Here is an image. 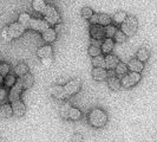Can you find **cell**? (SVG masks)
Here are the masks:
<instances>
[{"instance_id":"cell-1","label":"cell","mask_w":157,"mask_h":142,"mask_svg":"<svg viewBox=\"0 0 157 142\" xmlns=\"http://www.w3.org/2000/svg\"><path fill=\"white\" fill-rule=\"evenodd\" d=\"M108 114L101 108H94L89 112L87 121L94 128H103L108 123Z\"/></svg>"},{"instance_id":"cell-2","label":"cell","mask_w":157,"mask_h":142,"mask_svg":"<svg viewBox=\"0 0 157 142\" xmlns=\"http://www.w3.org/2000/svg\"><path fill=\"white\" fill-rule=\"evenodd\" d=\"M138 29V20L134 16L126 17V19L121 24V30L123 33H125L126 37H132L135 33L137 32Z\"/></svg>"},{"instance_id":"cell-3","label":"cell","mask_w":157,"mask_h":142,"mask_svg":"<svg viewBox=\"0 0 157 142\" xmlns=\"http://www.w3.org/2000/svg\"><path fill=\"white\" fill-rule=\"evenodd\" d=\"M43 16H44V19L50 25H56V24H58L60 22V14L58 13L57 8L53 5H48L47 4L45 11L43 12Z\"/></svg>"},{"instance_id":"cell-4","label":"cell","mask_w":157,"mask_h":142,"mask_svg":"<svg viewBox=\"0 0 157 142\" xmlns=\"http://www.w3.org/2000/svg\"><path fill=\"white\" fill-rule=\"evenodd\" d=\"M141 78L142 77L140 72H134V71H131V72L126 73L125 76H123V77L121 78V84H122L123 88L129 89V88L135 87V85L141 81Z\"/></svg>"},{"instance_id":"cell-5","label":"cell","mask_w":157,"mask_h":142,"mask_svg":"<svg viewBox=\"0 0 157 142\" xmlns=\"http://www.w3.org/2000/svg\"><path fill=\"white\" fill-rule=\"evenodd\" d=\"M82 88V81L79 78H75V79H71L65 85H64V89L66 91L67 96H73L78 93Z\"/></svg>"},{"instance_id":"cell-6","label":"cell","mask_w":157,"mask_h":142,"mask_svg":"<svg viewBox=\"0 0 157 142\" xmlns=\"http://www.w3.org/2000/svg\"><path fill=\"white\" fill-rule=\"evenodd\" d=\"M7 29H8V33H10V36H11L12 39H18V38H20L24 33H25V30H26L20 23L10 24L7 26Z\"/></svg>"},{"instance_id":"cell-7","label":"cell","mask_w":157,"mask_h":142,"mask_svg":"<svg viewBox=\"0 0 157 142\" xmlns=\"http://www.w3.org/2000/svg\"><path fill=\"white\" fill-rule=\"evenodd\" d=\"M50 27V24L47 23L45 19H34V18H31V22H30V27L29 29H31L33 31H37V32H40V33H43V32L47 30Z\"/></svg>"},{"instance_id":"cell-8","label":"cell","mask_w":157,"mask_h":142,"mask_svg":"<svg viewBox=\"0 0 157 142\" xmlns=\"http://www.w3.org/2000/svg\"><path fill=\"white\" fill-rule=\"evenodd\" d=\"M10 89H11L10 93H8V100H10V102H14L17 100H20V95H21L24 89L19 78L17 79L16 84L12 88H10Z\"/></svg>"},{"instance_id":"cell-9","label":"cell","mask_w":157,"mask_h":142,"mask_svg":"<svg viewBox=\"0 0 157 142\" xmlns=\"http://www.w3.org/2000/svg\"><path fill=\"white\" fill-rule=\"evenodd\" d=\"M90 20H91V24H97V25H102V26H106L112 22L111 17L105 13H94L92 17L90 18Z\"/></svg>"},{"instance_id":"cell-10","label":"cell","mask_w":157,"mask_h":142,"mask_svg":"<svg viewBox=\"0 0 157 142\" xmlns=\"http://www.w3.org/2000/svg\"><path fill=\"white\" fill-rule=\"evenodd\" d=\"M48 91L57 100H66L69 97L67 94H66V91H65V89H64V87L60 85V84H56V85L50 87L48 88Z\"/></svg>"},{"instance_id":"cell-11","label":"cell","mask_w":157,"mask_h":142,"mask_svg":"<svg viewBox=\"0 0 157 142\" xmlns=\"http://www.w3.org/2000/svg\"><path fill=\"white\" fill-rule=\"evenodd\" d=\"M90 36L94 39L102 40L105 37V26L102 25H97V24H92L90 27Z\"/></svg>"},{"instance_id":"cell-12","label":"cell","mask_w":157,"mask_h":142,"mask_svg":"<svg viewBox=\"0 0 157 142\" xmlns=\"http://www.w3.org/2000/svg\"><path fill=\"white\" fill-rule=\"evenodd\" d=\"M12 104V111H13V115L17 117H23L26 112V107L20 100H17L14 102H11Z\"/></svg>"},{"instance_id":"cell-13","label":"cell","mask_w":157,"mask_h":142,"mask_svg":"<svg viewBox=\"0 0 157 142\" xmlns=\"http://www.w3.org/2000/svg\"><path fill=\"white\" fill-rule=\"evenodd\" d=\"M92 77L97 82H103L108 78V71L105 68H94L92 70Z\"/></svg>"},{"instance_id":"cell-14","label":"cell","mask_w":157,"mask_h":142,"mask_svg":"<svg viewBox=\"0 0 157 142\" xmlns=\"http://www.w3.org/2000/svg\"><path fill=\"white\" fill-rule=\"evenodd\" d=\"M104 58H105V69H109V70H115V68L119 63L117 56L111 55V53H108Z\"/></svg>"},{"instance_id":"cell-15","label":"cell","mask_w":157,"mask_h":142,"mask_svg":"<svg viewBox=\"0 0 157 142\" xmlns=\"http://www.w3.org/2000/svg\"><path fill=\"white\" fill-rule=\"evenodd\" d=\"M41 37H43L44 41H46V43H53L57 39V32L53 27H48L47 30H45L41 33Z\"/></svg>"},{"instance_id":"cell-16","label":"cell","mask_w":157,"mask_h":142,"mask_svg":"<svg viewBox=\"0 0 157 142\" xmlns=\"http://www.w3.org/2000/svg\"><path fill=\"white\" fill-rule=\"evenodd\" d=\"M19 81H20V83L23 85V89H30L34 84V77L29 72L26 75L21 76V77H19Z\"/></svg>"},{"instance_id":"cell-17","label":"cell","mask_w":157,"mask_h":142,"mask_svg":"<svg viewBox=\"0 0 157 142\" xmlns=\"http://www.w3.org/2000/svg\"><path fill=\"white\" fill-rule=\"evenodd\" d=\"M52 53H53V49L51 45H44L37 50V56L41 59L47 58V57H52Z\"/></svg>"},{"instance_id":"cell-18","label":"cell","mask_w":157,"mask_h":142,"mask_svg":"<svg viewBox=\"0 0 157 142\" xmlns=\"http://www.w3.org/2000/svg\"><path fill=\"white\" fill-rule=\"evenodd\" d=\"M128 69L130 71L140 72V73H141V71H143V69H144V64H143V62L138 61L137 58H134V59H131V61L129 62Z\"/></svg>"},{"instance_id":"cell-19","label":"cell","mask_w":157,"mask_h":142,"mask_svg":"<svg viewBox=\"0 0 157 142\" xmlns=\"http://www.w3.org/2000/svg\"><path fill=\"white\" fill-rule=\"evenodd\" d=\"M113 46H115V41L112 38H105L103 40L102 46H101V50H102V53H111V51L113 50Z\"/></svg>"},{"instance_id":"cell-20","label":"cell","mask_w":157,"mask_h":142,"mask_svg":"<svg viewBox=\"0 0 157 142\" xmlns=\"http://www.w3.org/2000/svg\"><path fill=\"white\" fill-rule=\"evenodd\" d=\"M13 115L12 105L8 103H2L0 105V117L1 118H10Z\"/></svg>"},{"instance_id":"cell-21","label":"cell","mask_w":157,"mask_h":142,"mask_svg":"<svg viewBox=\"0 0 157 142\" xmlns=\"http://www.w3.org/2000/svg\"><path fill=\"white\" fill-rule=\"evenodd\" d=\"M115 72H116V77L121 79L123 76H125L126 73H128V65L122 63V62H119L117 64V66L115 68Z\"/></svg>"},{"instance_id":"cell-22","label":"cell","mask_w":157,"mask_h":142,"mask_svg":"<svg viewBox=\"0 0 157 142\" xmlns=\"http://www.w3.org/2000/svg\"><path fill=\"white\" fill-rule=\"evenodd\" d=\"M46 5L47 4L44 0H33V1H32V7H33V10H34L36 12H38V13H41V14H43V12L45 11Z\"/></svg>"},{"instance_id":"cell-23","label":"cell","mask_w":157,"mask_h":142,"mask_svg":"<svg viewBox=\"0 0 157 142\" xmlns=\"http://www.w3.org/2000/svg\"><path fill=\"white\" fill-rule=\"evenodd\" d=\"M108 84H109V88H110L111 90H115V91H117L121 89L122 87V84H121V79L118 78V77H109L108 79Z\"/></svg>"},{"instance_id":"cell-24","label":"cell","mask_w":157,"mask_h":142,"mask_svg":"<svg viewBox=\"0 0 157 142\" xmlns=\"http://www.w3.org/2000/svg\"><path fill=\"white\" fill-rule=\"evenodd\" d=\"M14 72H16V76L18 77H21L24 75H26L29 72V66L25 63H19L14 68Z\"/></svg>"},{"instance_id":"cell-25","label":"cell","mask_w":157,"mask_h":142,"mask_svg":"<svg viewBox=\"0 0 157 142\" xmlns=\"http://www.w3.org/2000/svg\"><path fill=\"white\" fill-rule=\"evenodd\" d=\"M150 57V51L148 49H144L142 47L137 51V59L141 61V62H147Z\"/></svg>"},{"instance_id":"cell-26","label":"cell","mask_w":157,"mask_h":142,"mask_svg":"<svg viewBox=\"0 0 157 142\" xmlns=\"http://www.w3.org/2000/svg\"><path fill=\"white\" fill-rule=\"evenodd\" d=\"M30 22H31V16L29 13H21L19 16V19H18V23H20L23 25L25 29H29L30 27Z\"/></svg>"},{"instance_id":"cell-27","label":"cell","mask_w":157,"mask_h":142,"mask_svg":"<svg viewBox=\"0 0 157 142\" xmlns=\"http://www.w3.org/2000/svg\"><path fill=\"white\" fill-rule=\"evenodd\" d=\"M82 117V111L75 108V107H71L70 110H69V120H72V121H78Z\"/></svg>"},{"instance_id":"cell-28","label":"cell","mask_w":157,"mask_h":142,"mask_svg":"<svg viewBox=\"0 0 157 142\" xmlns=\"http://www.w3.org/2000/svg\"><path fill=\"white\" fill-rule=\"evenodd\" d=\"M92 65L94 68H105V58L102 55L92 57Z\"/></svg>"},{"instance_id":"cell-29","label":"cell","mask_w":157,"mask_h":142,"mask_svg":"<svg viewBox=\"0 0 157 142\" xmlns=\"http://www.w3.org/2000/svg\"><path fill=\"white\" fill-rule=\"evenodd\" d=\"M112 39H113V41H115V43L122 44V43H125L126 39H128V37L125 36V33H123V31H122V30H117Z\"/></svg>"},{"instance_id":"cell-30","label":"cell","mask_w":157,"mask_h":142,"mask_svg":"<svg viewBox=\"0 0 157 142\" xmlns=\"http://www.w3.org/2000/svg\"><path fill=\"white\" fill-rule=\"evenodd\" d=\"M126 13L125 12H123V11H119V12H116L115 14H113V17L111 18L112 19V22L116 24H122L124 20L126 19Z\"/></svg>"},{"instance_id":"cell-31","label":"cell","mask_w":157,"mask_h":142,"mask_svg":"<svg viewBox=\"0 0 157 142\" xmlns=\"http://www.w3.org/2000/svg\"><path fill=\"white\" fill-rule=\"evenodd\" d=\"M17 82V78H16V75H11V73H8L7 76L4 78V85L6 88H12L14 84H16Z\"/></svg>"},{"instance_id":"cell-32","label":"cell","mask_w":157,"mask_h":142,"mask_svg":"<svg viewBox=\"0 0 157 142\" xmlns=\"http://www.w3.org/2000/svg\"><path fill=\"white\" fill-rule=\"evenodd\" d=\"M116 31H117V27H116L115 25H112V24L106 25V26H105V37H106V38H113Z\"/></svg>"},{"instance_id":"cell-33","label":"cell","mask_w":157,"mask_h":142,"mask_svg":"<svg viewBox=\"0 0 157 142\" xmlns=\"http://www.w3.org/2000/svg\"><path fill=\"white\" fill-rule=\"evenodd\" d=\"M72 107L69 102H65L60 107V116L63 118H66V120H69V110H70V108Z\"/></svg>"},{"instance_id":"cell-34","label":"cell","mask_w":157,"mask_h":142,"mask_svg":"<svg viewBox=\"0 0 157 142\" xmlns=\"http://www.w3.org/2000/svg\"><path fill=\"white\" fill-rule=\"evenodd\" d=\"M11 71V66L7 63H0V76L6 77Z\"/></svg>"},{"instance_id":"cell-35","label":"cell","mask_w":157,"mask_h":142,"mask_svg":"<svg viewBox=\"0 0 157 142\" xmlns=\"http://www.w3.org/2000/svg\"><path fill=\"white\" fill-rule=\"evenodd\" d=\"M87 52H89V55L91 56V57H96V56L102 55V50H101V47L94 46V45H91V46L89 47Z\"/></svg>"},{"instance_id":"cell-36","label":"cell","mask_w":157,"mask_h":142,"mask_svg":"<svg viewBox=\"0 0 157 142\" xmlns=\"http://www.w3.org/2000/svg\"><path fill=\"white\" fill-rule=\"evenodd\" d=\"M80 13H82V17H83L84 19H90V18L92 17V14H94V11L90 7H83Z\"/></svg>"},{"instance_id":"cell-37","label":"cell","mask_w":157,"mask_h":142,"mask_svg":"<svg viewBox=\"0 0 157 142\" xmlns=\"http://www.w3.org/2000/svg\"><path fill=\"white\" fill-rule=\"evenodd\" d=\"M1 37H2V39L5 40V41H11V40H12L11 36H10V33H8L7 26L2 29V31H1Z\"/></svg>"},{"instance_id":"cell-38","label":"cell","mask_w":157,"mask_h":142,"mask_svg":"<svg viewBox=\"0 0 157 142\" xmlns=\"http://www.w3.org/2000/svg\"><path fill=\"white\" fill-rule=\"evenodd\" d=\"M6 97H7V90L5 88H0V103L1 104L6 100Z\"/></svg>"},{"instance_id":"cell-39","label":"cell","mask_w":157,"mask_h":142,"mask_svg":"<svg viewBox=\"0 0 157 142\" xmlns=\"http://www.w3.org/2000/svg\"><path fill=\"white\" fill-rule=\"evenodd\" d=\"M84 139H83V135L82 134H73L72 135V142H83Z\"/></svg>"},{"instance_id":"cell-40","label":"cell","mask_w":157,"mask_h":142,"mask_svg":"<svg viewBox=\"0 0 157 142\" xmlns=\"http://www.w3.org/2000/svg\"><path fill=\"white\" fill-rule=\"evenodd\" d=\"M41 62H43L44 66H50L52 64V62H53V59H52V57H47V58H43Z\"/></svg>"},{"instance_id":"cell-41","label":"cell","mask_w":157,"mask_h":142,"mask_svg":"<svg viewBox=\"0 0 157 142\" xmlns=\"http://www.w3.org/2000/svg\"><path fill=\"white\" fill-rule=\"evenodd\" d=\"M56 25H57V26H56V32H57V33H59V32L60 31H64V32H66V26H65V25H62V24H56Z\"/></svg>"},{"instance_id":"cell-42","label":"cell","mask_w":157,"mask_h":142,"mask_svg":"<svg viewBox=\"0 0 157 142\" xmlns=\"http://www.w3.org/2000/svg\"><path fill=\"white\" fill-rule=\"evenodd\" d=\"M102 40H99V39H94V38H91V45H94V46H98V47H101L102 46Z\"/></svg>"},{"instance_id":"cell-43","label":"cell","mask_w":157,"mask_h":142,"mask_svg":"<svg viewBox=\"0 0 157 142\" xmlns=\"http://www.w3.org/2000/svg\"><path fill=\"white\" fill-rule=\"evenodd\" d=\"M4 78H5V77H1V76H0V85L4 84Z\"/></svg>"}]
</instances>
